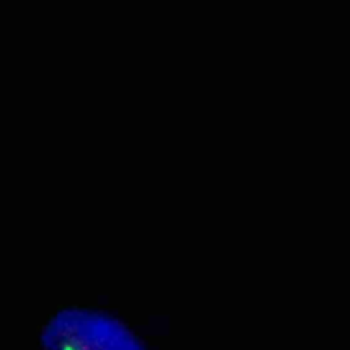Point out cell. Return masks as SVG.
Returning <instances> with one entry per match:
<instances>
[{
  "mask_svg": "<svg viewBox=\"0 0 350 350\" xmlns=\"http://www.w3.org/2000/svg\"><path fill=\"white\" fill-rule=\"evenodd\" d=\"M44 350H144L139 338L116 318L88 308H64L44 325Z\"/></svg>",
  "mask_w": 350,
  "mask_h": 350,
  "instance_id": "6da1fadb",
  "label": "cell"
}]
</instances>
